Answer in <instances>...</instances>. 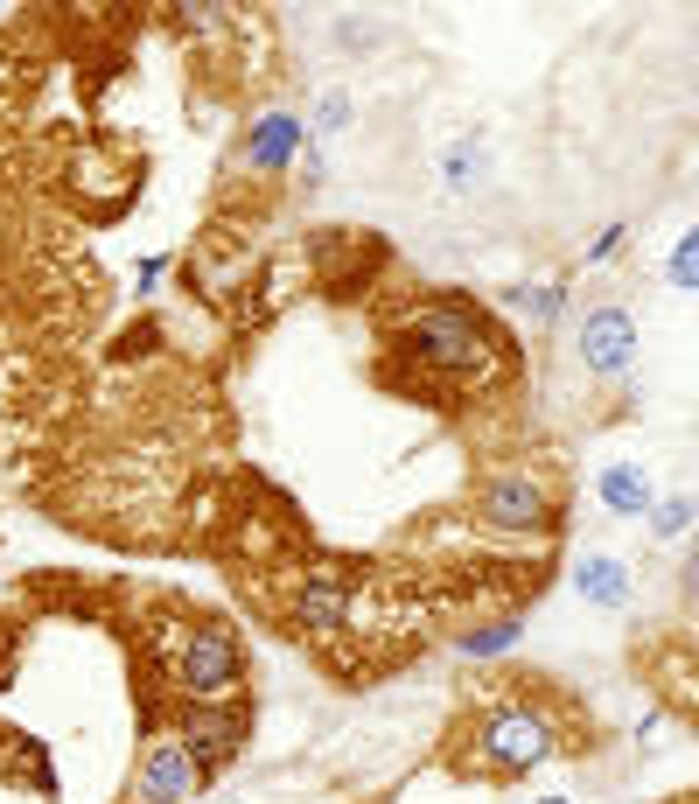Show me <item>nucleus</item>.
<instances>
[{
  "instance_id": "1",
  "label": "nucleus",
  "mask_w": 699,
  "mask_h": 804,
  "mask_svg": "<svg viewBox=\"0 0 699 804\" xmlns=\"http://www.w3.org/2000/svg\"><path fill=\"white\" fill-rule=\"evenodd\" d=\"M399 357L420 364V371H441L448 386H455V378L497 371V357H511V343L497 350V336H489V315L469 309V301H427V309L406 322Z\"/></svg>"
},
{
  "instance_id": "2",
  "label": "nucleus",
  "mask_w": 699,
  "mask_h": 804,
  "mask_svg": "<svg viewBox=\"0 0 699 804\" xmlns=\"http://www.w3.org/2000/svg\"><path fill=\"white\" fill-rule=\"evenodd\" d=\"M469 749H483L476 770H489V777H525L532 762L553 756V727H545L532 706H497V714L476 727V741H469Z\"/></svg>"
},
{
  "instance_id": "3",
  "label": "nucleus",
  "mask_w": 699,
  "mask_h": 804,
  "mask_svg": "<svg viewBox=\"0 0 699 804\" xmlns=\"http://www.w3.org/2000/svg\"><path fill=\"white\" fill-rule=\"evenodd\" d=\"M176 679H182V700H189V706H224V700H238V637H232L224 623L189 629Z\"/></svg>"
},
{
  "instance_id": "4",
  "label": "nucleus",
  "mask_w": 699,
  "mask_h": 804,
  "mask_svg": "<svg viewBox=\"0 0 699 804\" xmlns=\"http://www.w3.org/2000/svg\"><path fill=\"white\" fill-rule=\"evenodd\" d=\"M483 518L504 532H545L553 525V496H545L525 469H497L483 483Z\"/></svg>"
},
{
  "instance_id": "5",
  "label": "nucleus",
  "mask_w": 699,
  "mask_h": 804,
  "mask_svg": "<svg viewBox=\"0 0 699 804\" xmlns=\"http://www.w3.org/2000/svg\"><path fill=\"white\" fill-rule=\"evenodd\" d=\"M580 357L595 378H622L636 364V315L630 309H595L580 322Z\"/></svg>"
},
{
  "instance_id": "6",
  "label": "nucleus",
  "mask_w": 699,
  "mask_h": 804,
  "mask_svg": "<svg viewBox=\"0 0 699 804\" xmlns=\"http://www.w3.org/2000/svg\"><path fill=\"white\" fill-rule=\"evenodd\" d=\"M176 741L189 749V762H196V783H203V777H217L224 762L238 756V721H224V706H182Z\"/></svg>"
},
{
  "instance_id": "7",
  "label": "nucleus",
  "mask_w": 699,
  "mask_h": 804,
  "mask_svg": "<svg viewBox=\"0 0 699 804\" xmlns=\"http://www.w3.org/2000/svg\"><path fill=\"white\" fill-rule=\"evenodd\" d=\"M294 623L308 629V637H336V629L350 623V581L343 573H329V567L301 573L294 581Z\"/></svg>"
},
{
  "instance_id": "8",
  "label": "nucleus",
  "mask_w": 699,
  "mask_h": 804,
  "mask_svg": "<svg viewBox=\"0 0 699 804\" xmlns=\"http://www.w3.org/2000/svg\"><path fill=\"white\" fill-rule=\"evenodd\" d=\"M189 791H196V762H189V749L176 735L155 741L140 762V804H182Z\"/></svg>"
},
{
  "instance_id": "9",
  "label": "nucleus",
  "mask_w": 699,
  "mask_h": 804,
  "mask_svg": "<svg viewBox=\"0 0 699 804\" xmlns=\"http://www.w3.org/2000/svg\"><path fill=\"white\" fill-rule=\"evenodd\" d=\"M574 595L588 608H622L630 602V560H622V552H580L574 560Z\"/></svg>"
},
{
  "instance_id": "10",
  "label": "nucleus",
  "mask_w": 699,
  "mask_h": 804,
  "mask_svg": "<svg viewBox=\"0 0 699 804\" xmlns=\"http://www.w3.org/2000/svg\"><path fill=\"white\" fill-rule=\"evenodd\" d=\"M294 147H301V120H294V112H267V120L252 126V141H245V161L267 168V176H280V168L294 161Z\"/></svg>"
},
{
  "instance_id": "11",
  "label": "nucleus",
  "mask_w": 699,
  "mask_h": 804,
  "mask_svg": "<svg viewBox=\"0 0 699 804\" xmlns=\"http://www.w3.org/2000/svg\"><path fill=\"white\" fill-rule=\"evenodd\" d=\"M601 504H609V511H644L651 504L644 469H636V462H609V469H601Z\"/></svg>"
},
{
  "instance_id": "12",
  "label": "nucleus",
  "mask_w": 699,
  "mask_h": 804,
  "mask_svg": "<svg viewBox=\"0 0 699 804\" xmlns=\"http://www.w3.org/2000/svg\"><path fill=\"white\" fill-rule=\"evenodd\" d=\"M511 644H518V623H511V616H504V623H483V629H469V637H462L469 658H489V650H511Z\"/></svg>"
},
{
  "instance_id": "13",
  "label": "nucleus",
  "mask_w": 699,
  "mask_h": 804,
  "mask_svg": "<svg viewBox=\"0 0 699 804\" xmlns=\"http://www.w3.org/2000/svg\"><path fill=\"white\" fill-rule=\"evenodd\" d=\"M686 525H692V496H672V504H657L651 511V532H657V539H686Z\"/></svg>"
},
{
  "instance_id": "14",
  "label": "nucleus",
  "mask_w": 699,
  "mask_h": 804,
  "mask_svg": "<svg viewBox=\"0 0 699 804\" xmlns=\"http://www.w3.org/2000/svg\"><path fill=\"white\" fill-rule=\"evenodd\" d=\"M476 168H483L476 141H462L455 155H441V182H448V189H469V182H476Z\"/></svg>"
},
{
  "instance_id": "15",
  "label": "nucleus",
  "mask_w": 699,
  "mask_h": 804,
  "mask_svg": "<svg viewBox=\"0 0 699 804\" xmlns=\"http://www.w3.org/2000/svg\"><path fill=\"white\" fill-rule=\"evenodd\" d=\"M665 273H672L678 294H692V287H699V238H678V245H672V266H665Z\"/></svg>"
},
{
  "instance_id": "16",
  "label": "nucleus",
  "mask_w": 699,
  "mask_h": 804,
  "mask_svg": "<svg viewBox=\"0 0 699 804\" xmlns=\"http://www.w3.org/2000/svg\"><path fill=\"white\" fill-rule=\"evenodd\" d=\"M511 301H525L532 315H560V287H518Z\"/></svg>"
},
{
  "instance_id": "17",
  "label": "nucleus",
  "mask_w": 699,
  "mask_h": 804,
  "mask_svg": "<svg viewBox=\"0 0 699 804\" xmlns=\"http://www.w3.org/2000/svg\"><path fill=\"white\" fill-rule=\"evenodd\" d=\"M609 253H622V224H616V232H601V238H595V253H588V259H609Z\"/></svg>"
},
{
  "instance_id": "18",
  "label": "nucleus",
  "mask_w": 699,
  "mask_h": 804,
  "mask_svg": "<svg viewBox=\"0 0 699 804\" xmlns=\"http://www.w3.org/2000/svg\"><path fill=\"white\" fill-rule=\"evenodd\" d=\"M532 804H574V797H532Z\"/></svg>"
}]
</instances>
